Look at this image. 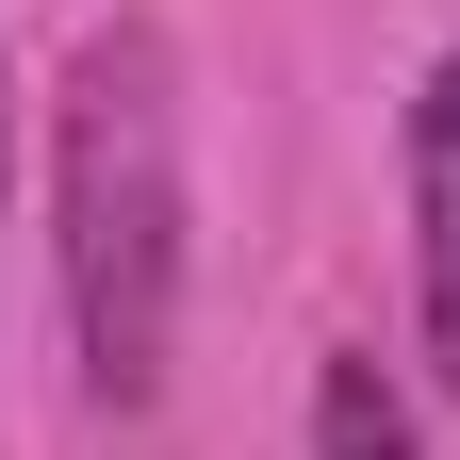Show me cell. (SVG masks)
<instances>
[{
  "instance_id": "1",
  "label": "cell",
  "mask_w": 460,
  "mask_h": 460,
  "mask_svg": "<svg viewBox=\"0 0 460 460\" xmlns=\"http://www.w3.org/2000/svg\"><path fill=\"white\" fill-rule=\"evenodd\" d=\"M49 247H66V329L99 411H148L181 345V49L148 17L83 33L66 115H49Z\"/></svg>"
},
{
  "instance_id": "2",
  "label": "cell",
  "mask_w": 460,
  "mask_h": 460,
  "mask_svg": "<svg viewBox=\"0 0 460 460\" xmlns=\"http://www.w3.org/2000/svg\"><path fill=\"white\" fill-rule=\"evenodd\" d=\"M411 329H428V378L460 394V49L411 99Z\"/></svg>"
},
{
  "instance_id": "3",
  "label": "cell",
  "mask_w": 460,
  "mask_h": 460,
  "mask_svg": "<svg viewBox=\"0 0 460 460\" xmlns=\"http://www.w3.org/2000/svg\"><path fill=\"white\" fill-rule=\"evenodd\" d=\"M313 460H428L411 394L378 378V345H329V362H313Z\"/></svg>"
},
{
  "instance_id": "4",
  "label": "cell",
  "mask_w": 460,
  "mask_h": 460,
  "mask_svg": "<svg viewBox=\"0 0 460 460\" xmlns=\"http://www.w3.org/2000/svg\"><path fill=\"white\" fill-rule=\"evenodd\" d=\"M0 181H17V66H0Z\"/></svg>"
}]
</instances>
